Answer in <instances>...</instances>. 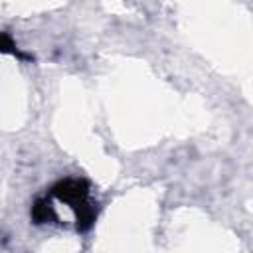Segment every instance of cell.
I'll list each match as a JSON object with an SVG mask.
<instances>
[{
    "label": "cell",
    "instance_id": "obj_1",
    "mask_svg": "<svg viewBox=\"0 0 253 253\" xmlns=\"http://www.w3.org/2000/svg\"><path fill=\"white\" fill-rule=\"evenodd\" d=\"M53 194L59 200H65L69 204H73V208L81 202H85L87 196V184L83 180H63L59 184L53 186Z\"/></svg>",
    "mask_w": 253,
    "mask_h": 253
},
{
    "label": "cell",
    "instance_id": "obj_2",
    "mask_svg": "<svg viewBox=\"0 0 253 253\" xmlns=\"http://www.w3.org/2000/svg\"><path fill=\"white\" fill-rule=\"evenodd\" d=\"M32 217H34L36 223H43V221L55 219V213H53V210H51V206H49L47 202L40 200V202H36L34 208H32Z\"/></svg>",
    "mask_w": 253,
    "mask_h": 253
}]
</instances>
